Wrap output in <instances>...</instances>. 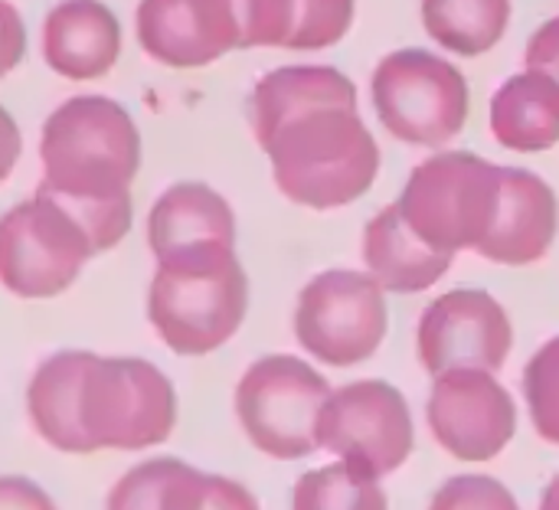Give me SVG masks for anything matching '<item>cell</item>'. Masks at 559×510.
Here are the masks:
<instances>
[{
    "mask_svg": "<svg viewBox=\"0 0 559 510\" xmlns=\"http://www.w3.org/2000/svg\"><path fill=\"white\" fill-rule=\"evenodd\" d=\"M249 311V278L236 246H206L154 262L147 321L180 357H206L229 344Z\"/></svg>",
    "mask_w": 559,
    "mask_h": 510,
    "instance_id": "cell-2",
    "label": "cell"
},
{
    "mask_svg": "<svg viewBox=\"0 0 559 510\" xmlns=\"http://www.w3.org/2000/svg\"><path fill=\"white\" fill-rule=\"evenodd\" d=\"M92 351H59L46 357L26 390V413L43 442L59 452L88 455L82 432V380Z\"/></svg>",
    "mask_w": 559,
    "mask_h": 510,
    "instance_id": "cell-18",
    "label": "cell"
},
{
    "mask_svg": "<svg viewBox=\"0 0 559 510\" xmlns=\"http://www.w3.org/2000/svg\"><path fill=\"white\" fill-rule=\"evenodd\" d=\"M370 92L380 124L403 144L445 147L465 131L468 82L459 66L429 49L383 56Z\"/></svg>",
    "mask_w": 559,
    "mask_h": 510,
    "instance_id": "cell-6",
    "label": "cell"
},
{
    "mask_svg": "<svg viewBox=\"0 0 559 510\" xmlns=\"http://www.w3.org/2000/svg\"><path fill=\"white\" fill-rule=\"evenodd\" d=\"M432 439L459 462L498 459L518 432V406L491 370L459 367L436 377L426 406Z\"/></svg>",
    "mask_w": 559,
    "mask_h": 510,
    "instance_id": "cell-11",
    "label": "cell"
},
{
    "mask_svg": "<svg viewBox=\"0 0 559 510\" xmlns=\"http://www.w3.org/2000/svg\"><path fill=\"white\" fill-rule=\"evenodd\" d=\"M197 469L177 459H154L131 469L108 495V510H187Z\"/></svg>",
    "mask_w": 559,
    "mask_h": 510,
    "instance_id": "cell-22",
    "label": "cell"
},
{
    "mask_svg": "<svg viewBox=\"0 0 559 510\" xmlns=\"http://www.w3.org/2000/svg\"><path fill=\"white\" fill-rule=\"evenodd\" d=\"M249 124L285 200L337 210L380 174V144L360 118L354 82L334 66H282L249 95Z\"/></svg>",
    "mask_w": 559,
    "mask_h": 510,
    "instance_id": "cell-1",
    "label": "cell"
},
{
    "mask_svg": "<svg viewBox=\"0 0 559 510\" xmlns=\"http://www.w3.org/2000/svg\"><path fill=\"white\" fill-rule=\"evenodd\" d=\"M514 347V324L504 305L481 288L439 295L419 318L416 351L426 373L475 367L498 373Z\"/></svg>",
    "mask_w": 559,
    "mask_h": 510,
    "instance_id": "cell-12",
    "label": "cell"
},
{
    "mask_svg": "<svg viewBox=\"0 0 559 510\" xmlns=\"http://www.w3.org/2000/svg\"><path fill=\"white\" fill-rule=\"evenodd\" d=\"M504 167L472 151H442L413 167L396 206L439 252L478 249L501 206Z\"/></svg>",
    "mask_w": 559,
    "mask_h": 510,
    "instance_id": "cell-4",
    "label": "cell"
},
{
    "mask_svg": "<svg viewBox=\"0 0 559 510\" xmlns=\"http://www.w3.org/2000/svg\"><path fill=\"white\" fill-rule=\"evenodd\" d=\"M452 259L455 256L423 242L396 203L383 206L364 229V262L383 292L419 295L452 269Z\"/></svg>",
    "mask_w": 559,
    "mask_h": 510,
    "instance_id": "cell-17",
    "label": "cell"
},
{
    "mask_svg": "<svg viewBox=\"0 0 559 510\" xmlns=\"http://www.w3.org/2000/svg\"><path fill=\"white\" fill-rule=\"evenodd\" d=\"M540 510H559V475L547 485V491L540 498Z\"/></svg>",
    "mask_w": 559,
    "mask_h": 510,
    "instance_id": "cell-33",
    "label": "cell"
},
{
    "mask_svg": "<svg viewBox=\"0 0 559 510\" xmlns=\"http://www.w3.org/2000/svg\"><path fill=\"white\" fill-rule=\"evenodd\" d=\"M357 0H298L295 33L288 49H328L337 46L354 26Z\"/></svg>",
    "mask_w": 559,
    "mask_h": 510,
    "instance_id": "cell-26",
    "label": "cell"
},
{
    "mask_svg": "<svg viewBox=\"0 0 559 510\" xmlns=\"http://www.w3.org/2000/svg\"><path fill=\"white\" fill-rule=\"evenodd\" d=\"M23 157V134L16 118L0 105V187L13 177L16 164Z\"/></svg>",
    "mask_w": 559,
    "mask_h": 510,
    "instance_id": "cell-32",
    "label": "cell"
},
{
    "mask_svg": "<svg viewBox=\"0 0 559 510\" xmlns=\"http://www.w3.org/2000/svg\"><path fill=\"white\" fill-rule=\"evenodd\" d=\"M413 446V413L393 383L357 380L331 390L318 419V449L386 478L409 462Z\"/></svg>",
    "mask_w": 559,
    "mask_h": 510,
    "instance_id": "cell-10",
    "label": "cell"
},
{
    "mask_svg": "<svg viewBox=\"0 0 559 510\" xmlns=\"http://www.w3.org/2000/svg\"><path fill=\"white\" fill-rule=\"evenodd\" d=\"M121 20L102 0H59L39 26L43 62L69 82L105 79L121 59Z\"/></svg>",
    "mask_w": 559,
    "mask_h": 510,
    "instance_id": "cell-14",
    "label": "cell"
},
{
    "mask_svg": "<svg viewBox=\"0 0 559 510\" xmlns=\"http://www.w3.org/2000/svg\"><path fill=\"white\" fill-rule=\"evenodd\" d=\"M177 393L164 370L138 357L92 354L82 380V432L88 452H138L170 439Z\"/></svg>",
    "mask_w": 559,
    "mask_h": 510,
    "instance_id": "cell-5",
    "label": "cell"
},
{
    "mask_svg": "<svg viewBox=\"0 0 559 510\" xmlns=\"http://www.w3.org/2000/svg\"><path fill=\"white\" fill-rule=\"evenodd\" d=\"M292 510H390V498L377 475L337 459L298 478Z\"/></svg>",
    "mask_w": 559,
    "mask_h": 510,
    "instance_id": "cell-21",
    "label": "cell"
},
{
    "mask_svg": "<svg viewBox=\"0 0 559 510\" xmlns=\"http://www.w3.org/2000/svg\"><path fill=\"white\" fill-rule=\"evenodd\" d=\"M43 187V183H39ZM49 190V187H43ZM66 210L69 216L79 223V229L85 233V239L92 242L95 256L111 252L121 246V239L131 233L134 223V200L131 190L128 193H108V197H92V193H59L49 190Z\"/></svg>",
    "mask_w": 559,
    "mask_h": 510,
    "instance_id": "cell-23",
    "label": "cell"
},
{
    "mask_svg": "<svg viewBox=\"0 0 559 510\" xmlns=\"http://www.w3.org/2000/svg\"><path fill=\"white\" fill-rule=\"evenodd\" d=\"M92 259L79 223L43 187L0 216V285L23 301L62 295Z\"/></svg>",
    "mask_w": 559,
    "mask_h": 510,
    "instance_id": "cell-8",
    "label": "cell"
},
{
    "mask_svg": "<svg viewBox=\"0 0 559 510\" xmlns=\"http://www.w3.org/2000/svg\"><path fill=\"white\" fill-rule=\"evenodd\" d=\"M524 400L537 436L559 446V337H550L524 367Z\"/></svg>",
    "mask_w": 559,
    "mask_h": 510,
    "instance_id": "cell-24",
    "label": "cell"
},
{
    "mask_svg": "<svg viewBox=\"0 0 559 510\" xmlns=\"http://www.w3.org/2000/svg\"><path fill=\"white\" fill-rule=\"evenodd\" d=\"M386 292L370 272L328 269L314 275L295 305V337L328 367H357L386 341Z\"/></svg>",
    "mask_w": 559,
    "mask_h": 510,
    "instance_id": "cell-9",
    "label": "cell"
},
{
    "mask_svg": "<svg viewBox=\"0 0 559 510\" xmlns=\"http://www.w3.org/2000/svg\"><path fill=\"white\" fill-rule=\"evenodd\" d=\"M429 510H521V505L491 475H455L432 495Z\"/></svg>",
    "mask_w": 559,
    "mask_h": 510,
    "instance_id": "cell-27",
    "label": "cell"
},
{
    "mask_svg": "<svg viewBox=\"0 0 559 510\" xmlns=\"http://www.w3.org/2000/svg\"><path fill=\"white\" fill-rule=\"evenodd\" d=\"M26 46L29 36H26L23 13L10 0H0V79H7L23 62Z\"/></svg>",
    "mask_w": 559,
    "mask_h": 510,
    "instance_id": "cell-29",
    "label": "cell"
},
{
    "mask_svg": "<svg viewBox=\"0 0 559 510\" xmlns=\"http://www.w3.org/2000/svg\"><path fill=\"white\" fill-rule=\"evenodd\" d=\"M491 134L498 144L521 154L559 144V82L537 69L501 82L491 98Z\"/></svg>",
    "mask_w": 559,
    "mask_h": 510,
    "instance_id": "cell-19",
    "label": "cell"
},
{
    "mask_svg": "<svg viewBox=\"0 0 559 510\" xmlns=\"http://www.w3.org/2000/svg\"><path fill=\"white\" fill-rule=\"evenodd\" d=\"M187 510H262L255 495L249 488H242L233 478L223 475H197L193 495H190V508Z\"/></svg>",
    "mask_w": 559,
    "mask_h": 510,
    "instance_id": "cell-28",
    "label": "cell"
},
{
    "mask_svg": "<svg viewBox=\"0 0 559 510\" xmlns=\"http://www.w3.org/2000/svg\"><path fill=\"white\" fill-rule=\"evenodd\" d=\"M239 20V49H288L298 0H233Z\"/></svg>",
    "mask_w": 559,
    "mask_h": 510,
    "instance_id": "cell-25",
    "label": "cell"
},
{
    "mask_svg": "<svg viewBox=\"0 0 559 510\" xmlns=\"http://www.w3.org/2000/svg\"><path fill=\"white\" fill-rule=\"evenodd\" d=\"M524 62H527V69L547 72L554 82H559V16L547 20V23L527 39Z\"/></svg>",
    "mask_w": 559,
    "mask_h": 510,
    "instance_id": "cell-30",
    "label": "cell"
},
{
    "mask_svg": "<svg viewBox=\"0 0 559 510\" xmlns=\"http://www.w3.org/2000/svg\"><path fill=\"white\" fill-rule=\"evenodd\" d=\"M206 246H236L229 200L200 180L170 183L147 213V249L154 262Z\"/></svg>",
    "mask_w": 559,
    "mask_h": 510,
    "instance_id": "cell-16",
    "label": "cell"
},
{
    "mask_svg": "<svg viewBox=\"0 0 559 510\" xmlns=\"http://www.w3.org/2000/svg\"><path fill=\"white\" fill-rule=\"evenodd\" d=\"M0 510H56L52 498L29 478H0Z\"/></svg>",
    "mask_w": 559,
    "mask_h": 510,
    "instance_id": "cell-31",
    "label": "cell"
},
{
    "mask_svg": "<svg viewBox=\"0 0 559 510\" xmlns=\"http://www.w3.org/2000/svg\"><path fill=\"white\" fill-rule=\"evenodd\" d=\"M138 46L167 69H203L239 49L233 0H138Z\"/></svg>",
    "mask_w": 559,
    "mask_h": 510,
    "instance_id": "cell-13",
    "label": "cell"
},
{
    "mask_svg": "<svg viewBox=\"0 0 559 510\" xmlns=\"http://www.w3.org/2000/svg\"><path fill=\"white\" fill-rule=\"evenodd\" d=\"M43 187L59 193H128L141 170V131L108 95H72L39 128Z\"/></svg>",
    "mask_w": 559,
    "mask_h": 510,
    "instance_id": "cell-3",
    "label": "cell"
},
{
    "mask_svg": "<svg viewBox=\"0 0 559 510\" xmlns=\"http://www.w3.org/2000/svg\"><path fill=\"white\" fill-rule=\"evenodd\" d=\"M331 396L328 380L292 354L255 360L236 387V419L269 459L298 462L318 452V419Z\"/></svg>",
    "mask_w": 559,
    "mask_h": 510,
    "instance_id": "cell-7",
    "label": "cell"
},
{
    "mask_svg": "<svg viewBox=\"0 0 559 510\" xmlns=\"http://www.w3.org/2000/svg\"><path fill=\"white\" fill-rule=\"evenodd\" d=\"M557 229L559 200L554 187L534 170L504 167L498 216L475 252L498 265H534L550 252Z\"/></svg>",
    "mask_w": 559,
    "mask_h": 510,
    "instance_id": "cell-15",
    "label": "cell"
},
{
    "mask_svg": "<svg viewBox=\"0 0 559 510\" xmlns=\"http://www.w3.org/2000/svg\"><path fill=\"white\" fill-rule=\"evenodd\" d=\"M429 39L455 56L491 52L511 26V0H423Z\"/></svg>",
    "mask_w": 559,
    "mask_h": 510,
    "instance_id": "cell-20",
    "label": "cell"
}]
</instances>
